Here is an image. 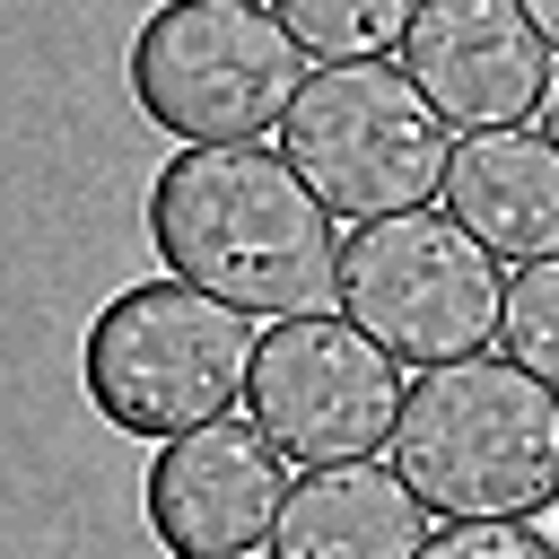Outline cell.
Here are the masks:
<instances>
[{"label": "cell", "mask_w": 559, "mask_h": 559, "mask_svg": "<svg viewBox=\"0 0 559 559\" xmlns=\"http://www.w3.org/2000/svg\"><path fill=\"white\" fill-rule=\"evenodd\" d=\"M148 245L175 280L245 314L341 306V236L323 192L262 140H183L148 183Z\"/></svg>", "instance_id": "obj_1"}, {"label": "cell", "mask_w": 559, "mask_h": 559, "mask_svg": "<svg viewBox=\"0 0 559 559\" xmlns=\"http://www.w3.org/2000/svg\"><path fill=\"white\" fill-rule=\"evenodd\" d=\"M393 463L411 472L428 515H542L559 507V384H542L507 349L419 367Z\"/></svg>", "instance_id": "obj_2"}, {"label": "cell", "mask_w": 559, "mask_h": 559, "mask_svg": "<svg viewBox=\"0 0 559 559\" xmlns=\"http://www.w3.org/2000/svg\"><path fill=\"white\" fill-rule=\"evenodd\" d=\"M253 349H262V332L245 306L166 271V280H131L96 306V323L79 341V384L105 428L166 445L245 402Z\"/></svg>", "instance_id": "obj_3"}, {"label": "cell", "mask_w": 559, "mask_h": 559, "mask_svg": "<svg viewBox=\"0 0 559 559\" xmlns=\"http://www.w3.org/2000/svg\"><path fill=\"white\" fill-rule=\"evenodd\" d=\"M288 166L323 192L332 218H393L428 210L454 166V122L428 105V87L393 61H323L306 70L288 122H280Z\"/></svg>", "instance_id": "obj_4"}, {"label": "cell", "mask_w": 559, "mask_h": 559, "mask_svg": "<svg viewBox=\"0 0 559 559\" xmlns=\"http://www.w3.org/2000/svg\"><path fill=\"white\" fill-rule=\"evenodd\" d=\"M306 87V44L262 0H166L131 35V105L166 140H262Z\"/></svg>", "instance_id": "obj_5"}, {"label": "cell", "mask_w": 559, "mask_h": 559, "mask_svg": "<svg viewBox=\"0 0 559 559\" xmlns=\"http://www.w3.org/2000/svg\"><path fill=\"white\" fill-rule=\"evenodd\" d=\"M341 314L367 323L402 367L489 349L507 323V271L454 210H393L341 245Z\"/></svg>", "instance_id": "obj_6"}, {"label": "cell", "mask_w": 559, "mask_h": 559, "mask_svg": "<svg viewBox=\"0 0 559 559\" xmlns=\"http://www.w3.org/2000/svg\"><path fill=\"white\" fill-rule=\"evenodd\" d=\"M402 358L349 323V314H280L253 349V384L245 411L271 428V445L288 463H367L393 445L402 428Z\"/></svg>", "instance_id": "obj_7"}, {"label": "cell", "mask_w": 559, "mask_h": 559, "mask_svg": "<svg viewBox=\"0 0 559 559\" xmlns=\"http://www.w3.org/2000/svg\"><path fill=\"white\" fill-rule=\"evenodd\" d=\"M288 454L271 445V428L245 419H210L192 437H166L148 480H140V515L175 559H245L253 542H271L280 507H288Z\"/></svg>", "instance_id": "obj_8"}, {"label": "cell", "mask_w": 559, "mask_h": 559, "mask_svg": "<svg viewBox=\"0 0 559 559\" xmlns=\"http://www.w3.org/2000/svg\"><path fill=\"white\" fill-rule=\"evenodd\" d=\"M402 70L428 87V105L454 131H515L542 114L550 44L524 17V0H419L402 35Z\"/></svg>", "instance_id": "obj_9"}, {"label": "cell", "mask_w": 559, "mask_h": 559, "mask_svg": "<svg viewBox=\"0 0 559 559\" xmlns=\"http://www.w3.org/2000/svg\"><path fill=\"white\" fill-rule=\"evenodd\" d=\"M428 550V498L402 463H306L288 480V507L271 524V559H419Z\"/></svg>", "instance_id": "obj_10"}, {"label": "cell", "mask_w": 559, "mask_h": 559, "mask_svg": "<svg viewBox=\"0 0 559 559\" xmlns=\"http://www.w3.org/2000/svg\"><path fill=\"white\" fill-rule=\"evenodd\" d=\"M445 210L498 253V262H542L559 253V148L542 131H472L454 140L445 166Z\"/></svg>", "instance_id": "obj_11"}, {"label": "cell", "mask_w": 559, "mask_h": 559, "mask_svg": "<svg viewBox=\"0 0 559 559\" xmlns=\"http://www.w3.org/2000/svg\"><path fill=\"white\" fill-rule=\"evenodd\" d=\"M280 17L314 61H384L411 35L419 0H280Z\"/></svg>", "instance_id": "obj_12"}, {"label": "cell", "mask_w": 559, "mask_h": 559, "mask_svg": "<svg viewBox=\"0 0 559 559\" xmlns=\"http://www.w3.org/2000/svg\"><path fill=\"white\" fill-rule=\"evenodd\" d=\"M498 341H507V358H524L542 384H559V253H542V262H524V271L507 280V323H498Z\"/></svg>", "instance_id": "obj_13"}, {"label": "cell", "mask_w": 559, "mask_h": 559, "mask_svg": "<svg viewBox=\"0 0 559 559\" xmlns=\"http://www.w3.org/2000/svg\"><path fill=\"white\" fill-rule=\"evenodd\" d=\"M419 559H559V533H533V515H445Z\"/></svg>", "instance_id": "obj_14"}, {"label": "cell", "mask_w": 559, "mask_h": 559, "mask_svg": "<svg viewBox=\"0 0 559 559\" xmlns=\"http://www.w3.org/2000/svg\"><path fill=\"white\" fill-rule=\"evenodd\" d=\"M550 148H559V61H550V87H542V122H533Z\"/></svg>", "instance_id": "obj_15"}, {"label": "cell", "mask_w": 559, "mask_h": 559, "mask_svg": "<svg viewBox=\"0 0 559 559\" xmlns=\"http://www.w3.org/2000/svg\"><path fill=\"white\" fill-rule=\"evenodd\" d=\"M524 17L542 26V44H559V0H524Z\"/></svg>", "instance_id": "obj_16"}]
</instances>
